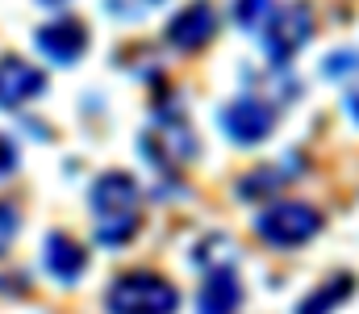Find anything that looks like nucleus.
I'll use <instances>...</instances> for the list:
<instances>
[{
    "label": "nucleus",
    "mask_w": 359,
    "mask_h": 314,
    "mask_svg": "<svg viewBox=\"0 0 359 314\" xmlns=\"http://www.w3.org/2000/svg\"><path fill=\"white\" fill-rule=\"evenodd\" d=\"M92 214H96V239L104 247H121L138 235V181L130 172H104L92 185Z\"/></svg>",
    "instance_id": "1"
},
{
    "label": "nucleus",
    "mask_w": 359,
    "mask_h": 314,
    "mask_svg": "<svg viewBox=\"0 0 359 314\" xmlns=\"http://www.w3.org/2000/svg\"><path fill=\"white\" fill-rule=\"evenodd\" d=\"M180 294L159 273H126L109 285L104 310L109 314H176Z\"/></svg>",
    "instance_id": "2"
},
{
    "label": "nucleus",
    "mask_w": 359,
    "mask_h": 314,
    "mask_svg": "<svg viewBox=\"0 0 359 314\" xmlns=\"http://www.w3.org/2000/svg\"><path fill=\"white\" fill-rule=\"evenodd\" d=\"M255 230L271 247H301L305 239H313L322 230V214L313 206H305V202H280V206L259 214Z\"/></svg>",
    "instance_id": "3"
},
{
    "label": "nucleus",
    "mask_w": 359,
    "mask_h": 314,
    "mask_svg": "<svg viewBox=\"0 0 359 314\" xmlns=\"http://www.w3.org/2000/svg\"><path fill=\"white\" fill-rule=\"evenodd\" d=\"M138 147H142V155L155 164V168H180V164H188L192 155H196V134H192V126L184 122V117H155L147 130H142V138H138Z\"/></svg>",
    "instance_id": "4"
},
{
    "label": "nucleus",
    "mask_w": 359,
    "mask_h": 314,
    "mask_svg": "<svg viewBox=\"0 0 359 314\" xmlns=\"http://www.w3.org/2000/svg\"><path fill=\"white\" fill-rule=\"evenodd\" d=\"M313 34V17L305 4H284V8H271L268 17V34H264V46H268L271 63H288Z\"/></svg>",
    "instance_id": "5"
},
{
    "label": "nucleus",
    "mask_w": 359,
    "mask_h": 314,
    "mask_svg": "<svg viewBox=\"0 0 359 314\" xmlns=\"http://www.w3.org/2000/svg\"><path fill=\"white\" fill-rule=\"evenodd\" d=\"M271 126H276V109L268 101H259V97H238V101H230L222 109V130L238 147L264 143L271 134Z\"/></svg>",
    "instance_id": "6"
},
{
    "label": "nucleus",
    "mask_w": 359,
    "mask_h": 314,
    "mask_svg": "<svg viewBox=\"0 0 359 314\" xmlns=\"http://www.w3.org/2000/svg\"><path fill=\"white\" fill-rule=\"evenodd\" d=\"M34 46L50 63H76L88 51V25L80 17H55L34 30Z\"/></svg>",
    "instance_id": "7"
},
{
    "label": "nucleus",
    "mask_w": 359,
    "mask_h": 314,
    "mask_svg": "<svg viewBox=\"0 0 359 314\" xmlns=\"http://www.w3.org/2000/svg\"><path fill=\"white\" fill-rule=\"evenodd\" d=\"M42 89H46V76L34 63H25L17 55L0 59V109H21L25 101L42 97Z\"/></svg>",
    "instance_id": "8"
},
{
    "label": "nucleus",
    "mask_w": 359,
    "mask_h": 314,
    "mask_svg": "<svg viewBox=\"0 0 359 314\" xmlns=\"http://www.w3.org/2000/svg\"><path fill=\"white\" fill-rule=\"evenodd\" d=\"M213 25H217L213 4L192 0V4H184L176 17L168 21V42H172L176 51H201V46L213 38Z\"/></svg>",
    "instance_id": "9"
},
{
    "label": "nucleus",
    "mask_w": 359,
    "mask_h": 314,
    "mask_svg": "<svg viewBox=\"0 0 359 314\" xmlns=\"http://www.w3.org/2000/svg\"><path fill=\"white\" fill-rule=\"evenodd\" d=\"M42 264H46V273H50L59 285H76V281L84 277V268H88V256H84V247H80L72 235L55 230V235H46Z\"/></svg>",
    "instance_id": "10"
},
{
    "label": "nucleus",
    "mask_w": 359,
    "mask_h": 314,
    "mask_svg": "<svg viewBox=\"0 0 359 314\" xmlns=\"http://www.w3.org/2000/svg\"><path fill=\"white\" fill-rule=\"evenodd\" d=\"M243 302V285L234 277V268H209L205 285H201V298H196V314H234Z\"/></svg>",
    "instance_id": "11"
},
{
    "label": "nucleus",
    "mask_w": 359,
    "mask_h": 314,
    "mask_svg": "<svg viewBox=\"0 0 359 314\" xmlns=\"http://www.w3.org/2000/svg\"><path fill=\"white\" fill-rule=\"evenodd\" d=\"M351 289H355V277H351V273H339V277H330L322 289L305 294V302L297 306V314H330L334 306H343V302L351 298Z\"/></svg>",
    "instance_id": "12"
},
{
    "label": "nucleus",
    "mask_w": 359,
    "mask_h": 314,
    "mask_svg": "<svg viewBox=\"0 0 359 314\" xmlns=\"http://www.w3.org/2000/svg\"><path fill=\"white\" fill-rule=\"evenodd\" d=\"M234 17H238V25H247V30L268 25L271 0H234Z\"/></svg>",
    "instance_id": "13"
},
{
    "label": "nucleus",
    "mask_w": 359,
    "mask_h": 314,
    "mask_svg": "<svg viewBox=\"0 0 359 314\" xmlns=\"http://www.w3.org/2000/svg\"><path fill=\"white\" fill-rule=\"evenodd\" d=\"M17 226H21L17 209L8 206V202H0V256L13 247V239H17Z\"/></svg>",
    "instance_id": "14"
},
{
    "label": "nucleus",
    "mask_w": 359,
    "mask_h": 314,
    "mask_svg": "<svg viewBox=\"0 0 359 314\" xmlns=\"http://www.w3.org/2000/svg\"><path fill=\"white\" fill-rule=\"evenodd\" d=\"M355 67H359V55L355 51H343V55H330L326 76H347V72H355Z\"/></svg>",
    "instance_id": "15"
},
{
    "label": "nucleus",
    "mask_w": 359,
    "mask_h": 314,
    "mask_svg": "<svg viewBox=\"0 0 359 314\" xmlns=\"http://www.w3.org/2000/svg\"><path fill=\"white\" fill-rule=\"evenodd\" d=\"M13 168H17V147H13V138L0 134V176H8Z\"/></svg>",
    "instance_id": "16"
},
{
    "label": "nucleus",
    "mask_w": 359,
    "mask_h": 314,
    "mask_svg": "<svg viewBox=\"0 0 359 314\" xmlns=\"http://www.w3.org/2000/svg\"><path fill=\"white\" fill-rule=\"evenodd\" d=\"M347 109H351V117L359 122V89H355V93H347Z\"/></svg>",
    "instance_id": "17"
},
{
    "label": "nucleus",
    "mask_w": 359,
    "mask_h": 314,
    "mask_svg": "<svg viewBox=\"0 0 359 314\" xmlns=\"http://www.w3.org/2000/svg\"><path fill=\"white\" fill-rule=\"evenodd\" d=\"M42 4H59V0H42Z\"/></svg>",
    "instance_id": "18"
}]
</instances>
